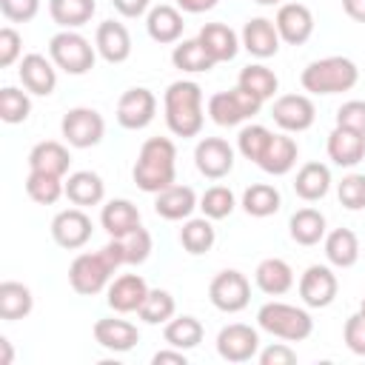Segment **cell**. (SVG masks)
<instances>
[{
  "mask_svg": "<svg viewBox=\"0 0 365 365\" xmlns=\"http://www.w3.org/2000/svg\"><path fill=\"white\" fill-rule=\"evenodd\" d=\"M131 177L137 182V188L145 194H160L163 188L174 185L177 145L168 137H148L137 151V163L131 168Z\"/></svg>",
  "mask_w": 365,
  "mask_h": 365,
  "instance_id": "6da1fadb",
  "label": "cell"
},
{
  "mask_svg": "<svg viewBox=\"0 0 365 365\" xmlns=\"http://www.w3.org/2000/svg\"><path fill=\"white\" fill-rule=\"evenodd\" d=\"M165 125L174 137H197L202 131V88L194 80H174L163 94Z\"/></svg>",
  "mask_w": 365,
  "mask_h": 365,
  "instance_id": "7a4b0ae2",
  "label": "cell"
},
{
  "mask_svg": "<svg viewBox=\"0 0 365 365\" xmlns=\"http://www.w3.org/2000/svg\"><path fill=\"white\" fill-rule=\"evenodd\" d=\"M299 83L311 94H342L359 83V68L351 57L331 54L308 63L299 74Z\"/></svg>",
  "mask_w": 365,
  "mask_h": 365,
  "instance_id": "3957f363",
  "label": "cell"
},
{
  "mask_svg": "<svg viewBox=\"0 0 365 365\" xmlns=\"http://www.w3.org/2000/svg\"><path fill=\"white\" fill-rule=\"evenodd\" d=\"M257 325L277 336V339H285V342H302L314 334V319L305 308H297V305H288V302H265L259 305L257 311Z\"/></svg>",
  "mask_w": 365,
  "mask_h": 365,
  "instance_id": "277c9868",
  "label": "cell"
},
{
  "mask_svg": "<svg viewBox=\"0 0 365 365\" xmlns=\"http://www.w3.org/2000/svg\"><path fill=\"white\" fill-rule=\"evenodd\" d=\"M48 57L51 63L66 71V74H88L94 68V60H97V48L74 29H60L51 40H48Z\"/></svg>",
  "mask_w": 365,
  "mask_h": 365,
  "instance_id": "5b68a950",
  "label": "cell"
},
{
  "mask_svg": "<svg viewBox=\"0 0 365 365\" xmlns=\"http://www.w3.org/2000/svg\"><path fill=\"white\" fill-rule=\"evenodd\" d=\"M114 271H117V265L106 254V248L86 251V254H77L71 259V265H68V285L80 297H94V294H100V291L108 288Z\"/></svg>",
  "mask_w": 365,
  "mask_h": 365,
  "instance_id": "8992f818",
  "label": "cell"
},
{
  "mask_svg": "<svg viewBox=\"0 0 365 365\" xmlns=\"http://www.w3.org/2000/svg\"><path fill=\"white\" fill-rule=\"evenodd\" d=\"M259 108H262V100H257L254 94H248L240 86H234L228 91H217L208 97V117L222 128H231V125L251 120L254 114H259Z\"/></svg>",
  "mask_w": 365,
  "mask_h": 365,
  "instance_id": "52a82bcc",
  "label": "cell"
},
{
  "mask_svg": "<svg viewBox=\"0 0 365 365\" xmlns=\"http://www.w3.org/2000/svg\"><path fill=\"white\" fill-rule=\"evenodd\" d=\"M60 134L71 148H91L103 140L106 134V120L97 108L88 106H77L68 108L60 120Z\"/></svg>",
  "mask_w": 365,
  "mask_h": 365,
  "instance_id": "ba28073f",
  "label": "cell"
},
{
  "mask_svg": "<svg viewBox=\"0 0 365 365\" xmlns=\"http://www.w3.org/2000/svg\"><path fill=\"white\" fill-rule=\"evenodd\" d=\"M208 299L222 314H240L251 302V285L245 274H240L237 268H225L208 282Z\"/></svg>",
  "mask_w": 365,
  "mask_h": 365,
  "instance_id": "9c48e42d",
  "label": "cell"
},
{
  "mask_svg": "<svg viewBox=\"0 0 365 365\" xmlns=\"http://www.w3.org/2000/svg\"><path fill=\"white\" fill-rule=\"evenodd\" d=\"M271 117L285 134H299L314 125L317 108H314V100L305 94H279L271 106Z\"/></svg>",
  "mask_w": 365,
  "mask_h": 365,
  "instance_id": "30bf717a",
  "label": "cell"
},
{
  "mask_svg": "<svg viewBox=\"0 0 365 365\" xmlns=\"http://www.w3.org/2000/svg\"><path fill=\"white\" fill-rule=\"evenodd\" d=\"M217 354L225 362H251L259 354V334L245 322H231L217 334Z\"/></svg>",
  "mask_w": 365,
  "mask_h": 365,
  "instance_id": "8fae6325",
  "label": "cell"
},
{
  "mask_svg": "<svg viewBox=\"0 0 365 365\" xmlns=\"http://www.w3.org/2000/svg\"><path fill=\"white\" fill-rule=\"evenodd\" d=\"M157 114V97L143 88V86H134V88H125L117 100V123L128 131H140L145 128Z\"/></svg>",
  "mask_w": 365,
  "mask_h": 365,
  "instance_id": "7c38bea8",
  "label": "cell"
},
{
  "mask_svg": "<svg viewBox=\"0 0 365 365\" xmlns=\"http://www.w3.org/2000/svg\"><path fill=\"white\" fill-rule=\"evenodd\" d=\"M91 231H94L91 217H88L83 208H77V205L57 211L54 220H51V240H54L60 248H66V251L83 248V245L91 240Z\"/></svg>",
  "mask_w": 365,
  "mask_h": 365,
  "instance_id": "4fadbf2b",
  "label": "cell"
},
{
  "mask_svg": "<svg viewBox=\"0 0 365 365\" xmlns=\"http://www.w3.org/2000/svg\"><path fill=\"white\" fill-rule=\"evenodd\" d=\"M194 165L208 180H222L234 168V148L222 137H202L194 145Z\"/></svg>",
  "mask_w": 365,
  "mask_h": 365,
  "instance_id": "5bb4252c",
  "label": "cell"
},
{
  "mask_svg": "<svg viewBox=\"0 0 365 365\" xmlns=\"http://www.w3.org/2000/svg\"><path fill=\"white\" fill-rule=\"evenodd\" d=\"M339 279L328 265H308L299 277V299L308 308H328L336 299Z\"/></svg>",
  "mask_w": 365,
  "mask_h": 365,
  "instance_id": "9a60e30c",
  "label": "cell"
},
{
  "mask_svg": "<svg viewBox=\"0 0 365 365\" xmlns=\"http://www.w3.org/2000/svg\"><path fill=\"white\" fill-rule=\"evenodd\" d=\"M274 26H277L282 43H288V46H302V43H308L311 34H314V14H311V9L302 6V3H282V6L277 9Z\"/></svg>",
  "mask_w": 365,
  "mask_h": 365,
  "instance_id": "2e32d148",
  "label": "cell"
},
{
  "mask_svg": "<svg viewBox=\"0 0 365 365\" xmlns=\"http://www.w3.org/2000/svg\"><path fill=\"white\" fill-rule=\"evenodd\" d=\"M103 248H106V254L114 259L117 268H120V265H143V262L151 257L154 240H151V234H148L143 225H137L134 231H128V234H123V237H111Z\"/></svg>",
  "mask_w": 365,
  "mask_h": 365,
  "instance_id": "e0dca14e",
  "label": "cell"
},
{
  "mask_svg": "<svg viewBox=\"0 0 365 365\" xmlns=\"http://www.w3.org/2000/svg\"><path fill=\"white\" fill-rule=\"evenodd\" d=\"M17 74H20V83H23V88H26L29 94L48 97V94L57 88V66H54L51 57H46V54H37V51L23 54Z\"/></svg>",
  "mask_w": 365,
  "mask_h": 365,
  "instance_id": "ac0fdd59",
  "label": "cell"
},
{
  "mask_svg": "<svg viewBox=\"0 0 365 365\" xmlns=\"http://www.w3.org/2000/svg\"><path fill=\"white\" fill-rule=\"evenodd\" d=\"M240 43H242V48L251 57L268 60V57H274L279 51V43L282 40H279V31H277L274 20H268V17H251V20H245V26L240 31Z\"/></svg>",
  "mask_w": 365,
  "mask_h": 365,
  "instance_id": "d6986e66",
  "label": "cell"
},
{
  "mask_svg": "<svg viewBox=\"0 0 365 365\" xmlns=\"http://www.w3.org/2000/svg\"><path fill=\"white\" fill-rule=\"evenodd\" d=\"M145 294H148V285H145V279L140 274H123V277L108 282L106 302L117 314H134V311H140Z\"/></svg>",
  "mask_w": 365,
  "mask_h": 365,
  "instance_id": "ffe728a7",
  "label": "cell"
},
{
  "mask_svg": "<svg viewBox=\"0 0 365 365\" xmlns=\"http://www.w3.org/2000/svg\"><path fill=\"white\" fill-rule=\"evenodd\" d=\"M94 342L111 354H125L140 342V331L137 325H131L128 319H114V317H103L94 322L91 328Z\"/></svg>",
  "mask_w": 365,
  "mask_h": 365,
  "instance_id": "44dd1931",
  "label": "cell"
},
{
  "mask_svg": "<svg viewBox=\"0 0 365 365\" xmlns=\"http://www.w3.org/2000/svg\"><path fill=\"white\" fill-rule=\"evenodd\" d=\"M94 48H97V54H100L106 63H111V66L125 63V60L131 57V34H128V29H125L123 23H117V20H103V23L97 26V34H94Z\"/></svg>",
  "mask_w": 365,
  "mask_h": 365,
  "instance_id": "7402d4cb",
  "label": "cell"
},
{
  "mask_svg": "<svg viewBox=\"0 0 365 365\" xmlns=\"http://www.w3.org/2000/svg\"><path fill=\"white\" fill-rule=\"evenodd\" d=\"M328 157L334 165L339 168H354L365 160V134L359 131H351V128H342V125H334V131L328 134Z\"/></svg>",
  "mask_w": 365,
  "mask_h": 365,
  "instance_id": "603a6c76",
  "label": "cell"
},
{
  "mask_svg": "<svg viewBox=\"0 0 365 365\" xmlns=\"http://www.w3.org/2000/svg\"><path fill=\"white\" fill-rule=\"evenodd\" d=\"M194 208H200V200H197L191 185H177L174 182V185L163 188L160 194H154V211L163 220H171V222L188 220L194 214Z\"/></svg>",
  "mask_w": 365,
  "mask_h": 365,
  "instance_id": "cb8c5ba5",
  "label": "cell"
},
{
  "mask_svg": "<svg viewBox=\"0 0 365 365\" xmlns=\"http://www.w3.org/2000/svg\"><path fill=\"white\" fill-rule=\"evenodd\" d=\"M197 40L202 43V48L208 51V57H211L214 63H228V60H234L237 51L242 48L240 34H237L231 26H225V23H205V26L200 29Z\"/></svg>",
  "mask_w": 365,
  "mask_h": 365,
  "instance_id": "d4e9b609",
  "label": "cell"
},
{
  "mask_svg": "<svg viewBox=\"0 0 365 365\" xmlns=\"http://www.w3.org/2000/svg\"><path fill=\"white\" fill-rule=\"evenodd\" d=\"M182 29H185L182 11L174 9V6H168V3H160V6H154V9L145 14V31H148V37H151L154 43H160V46L180 43Z\"/></svg>",
  "mask_w": 365,
  "mask_h": 365,
  "instance_id": "484cf974",
  "label": "cell"
},
{
  "mask_svg": "<svg viewBox=\"0 0 365 365\" xmlns=\"http://www.w3.org/2000/svg\"><path fill=\"white\" fill-rule=\"evenodd\" d=\"M297 157H299V145L294 143V137H288V134H274L257 165H259L265 174H271V177H282V174H288V171L297 165Z\"/></svg>",
  "mask_w": 365,
  "mask_h": 365,
  "instance_id": "4316f807",
  "label": "cell"
},
{
  "mask_svg": "<svg viewBox=\"0 0 365 365\" xmlns=\"http://www.w3.org/2000/svg\"><path fill=\"white\" fill-rule=\"evenodd\" d=\"M254 282H257V288H259L262 294H268V297H282V294H288V291L294 288V268H291L285 259H279V257H268V259H262V262L257 265Z\"/></svg>",
  "mask_w": 365,
  "mask_h": 365,
  "instance_id": "83f0119b",
  "label": "cell"
},
{
  "mask_svg": "<svg viewBox=\"0 0 365 365\" xmlns=\"http://www.w3.org/2000/svg\"><path fill=\"white\" fill-rule=\"evenodd\" d=\"M71 165V154L57 140H43L29 151V171H46L54 177H66Z\"/></svg>",
  "mask_w": 365,
  "mask_h": 365,
  "instance_id": "f1b7e54d",
  "label": "cell"
},
{
  "mask_svg": "<svg viewBox=\"0 0 365 365\" xmlns=\"http://www.w3.org/2000/svg\"><path fill=\"white\" fill-rule=\"evenodd\" d=\"M328 188H331V168L325 163L311 160V163L299 165V171L294 177V194L299 200L317 202V200H322L328 194Z\"/></svg>",
  "mask_w": 365,
  "mask_h": 365,
  "instance_id": "f546056e",
  "label": "cell"
},
{
  "mask_svg": "<svg viewBox=\"0 0 365 365\" xmlns=\"http://www.w3.org/2000/svg\"><path fill=\"white\" fill-rule=\"evenodd\" d=\"M66 197L71 205L86 208V205H100L106 197V182L94 171H74L66 180Z\"/></svg>",
  "mask_w": 365,
  "mask_h": 365,
  "instance_id": "4dcf8cb0",
  "label": "cell"
},
{
  "mask_svg": "<svg viewBox=\"0 0 365 365\" xmlns=\"http://www.w3.org/2000/svg\"><path fill=\"white\" fill-rule=\"evenodd\" d=\"M325 245V259L334 268H351L359 259V237L351 228H334L322 240Z\"/></svg>",
  "mask_w": 365,
  "mask_h": 365,
  "instance_id": "1f68e13d",
  "label": "cell"
},
{
  "mask_svg": "<svg viewBox=\"0 0 365 365\" xmlns=\"http://www.w3.org/2000/svg\"><path fill=\"white\" fill-rule=\"evenodd\" d=\"M100 225L108 231V237H123L140 225V208L131 200H108L100 211Z\"/></svg>",
  "mask_w": 365,
  "mask_h": 365,
  "instance_id": "d6a6232c",
  "label": "cell"
},
{
  "mask_svg": "<svg viewBox=\"0 0 365 365\" xmlns=\"http://www.w3.org/2000/svg\"><path fill=\"white\" fill-rule=\"evenodd\" d=\"M288 234H291V240L297 245H305V248L317 245L328 234L325 231V214L317 211V208H299V211H294L291 220H288Z\"/></svg>",
  "mask_w": 365,
  "mask_h": 365,
  "instance_id": "836d02e7",
  "label": "cell"
},
{
  "mask_svg": "<svg viewBox=\"0 0 365 365\" xmlns=\"http://www.w3.org/2000/svg\"><path fill=\"white\" fill-rule=\"evenodd\" d=\"M31 308H34V297H31L29 285L14 282V279L0 282V319H6V322L23 319L31 314Z\"/></svg>",
  "mask_w": 365,
  "mask_h": 365,
  "instance_id": "e575fe53",
  "label": "cell"
},
{
  "mask_svg": "<svg viewBox=\"0 0 365 365\" xmlns=\"http://www.w3.org/2000/svg\"><path fill=\"white\" fill-rule=\"evenodd\" d=\"M202 322L197 319V317H191V314H182V317H171L168 322H165V328H163V339H165V345H171V348H180V351H191V348H197L200 342H202Z\"/></svg>",
  "mask_w": 365,
  "mask_h": 365,
  "instance_id": "d590c367",
  "label": "cell"
},
{
  "mask_svg": "<svg viewBox=\"0 0 365 365\" xmlns=\"http://www.w3.org/2000/svg\"><path fill=\"white\" fill-rule=\"evenodd\" d=\"M240 205H242V211H245L248 217L262 220V217H271V214L279 211L282 197H279V191H277L271 182H254V185H248V188L242 191Z\"/></svg>",
  "mask_w": 365,
  "mask_h": 365,
  "instance_id": "8d00e7d4",
  "label": "cell"
},
{
  "mask_svg": "<svg viewBox=\"0 0 365 365\" xmlns=\"http://www.w3.org/2000/svg\"><path fill=\"white\" fill-rule=\"evenodd\" d=\"M214 220L208 217H188L180 228V245L191 254V257H200V254H208L214 248V240H217V231L211 225Z\"/></svg>",
  "mask_w": 365,
  "mask_h": 365,
  "instance_id": "74e56055",
  "label": "cell"
},
{
  "mask_svg": "<svg viewBox=\"0 0 365 365\" xmlns=\"http://www.w3.org/2000/svg\"><path fill=\"white\" fill-rule=\"evenodd\" d=\"M97 11L94 0H48V14L60 29H80Z\"/></svg>",
  "mask_w": 365,
  "mask_h": 365,
  "instance_id": "f35d334b",
  "label": "cell"
},
{
  "mask_svg": "<svg viewBox=\"0 0 365 365\" xmlns=\"http://www.w3.org/2000/svg\"><path fill=\"white\" fill-rule=\"evenodd\" d=\"M237 86L245 88L248 94H254L257 100L265 103V100H271V97L277 94L279 80H277V74H274L268 66H262V63H251V66H245V68L240 71Z\"/></svg>",
  "mask_w": 365,
  "mask_h": 365,
  "instance_id": "ab89813d",
  "label": "cell"
},
{
  "mask_svg": "<svg viewBox=\"0 0 365 365\" xmlns=\"http://www.w3.org/2000/svg\"><path fill=\"white\" fill-rule=\"evenodd\" d=\"M171 63H174V68L188 71V74H202V71H211L217 66L197 37L194 40H180L171 51Z\"/></svg>",
  "mask_w": 365,
  "mask_h": 365,
  "instance_id": "60d3db41",
  "label": "cell"
},
{
  "mask_svg": "<svg viewBox=\"0 0 365 365\" xmlns=\"http://www.w3.org/2000/svg\"><path fill=\"white\" fill-rule=\"evenodd\" d=\"M26 194L37 205H54L60 197H66V180L54 177V174H46V171H29Z\"/></svg>",
  "mask_w": 365,
  "mask_h": 365,
  "instance_id": "b9f144b4",
  "label": "cell"
},
{
  "mask_svg": "<svg viewBox=\"0 0 365 365\" xmlns=\"http://www.w3.org/2000/svg\"><path fill=\"white\" fill-rule=\"evenodd\" d=\"M174 314H177V302H174L171 291H165V288H148V294L137 311V317L145 325H165Z\"/></svg>",
  "mask_w": 365,
  "mask_h": 365,
  "instance_id": "7bdbcfd3",
  "label": "cell"
},
{
  "mask_svg": "<svg viewBox=\"0 0 365 365\" xmlns=\"http://www.w3.org/2000/svg\"><path fill=\"white\" fill-rule=\"evenodd\" d=\"M31 114V100L26 91L14 88V86H3L0 88V120L9 125L26 123Z\"/></svg>",
  "mask_w": 365,
  "mask_h": 365,
  "instance_id": "ee69618b",
  "label": "cell"
},
{
  "mask_svg": "<svg viewBox=\"0 0 365 365\" xmlns=\"http://www.w3.org/2000/svg\"><path fill=\"white\" fill-rule=\"evenodd\" d=\"M271 137H274V131H268V128H265V125H259V123L242 125V128H240V134H237V151H240L245 160L259 163V157H262V151L268 148Z\"/></svg>",
  "mask_w": 365,
  "mask_h": 365,
  "instance_id": "f6af8a7d",
  "label": "cell"
},
{
  "mask_svg": "<svg viewBox=\"0 0 365 365\" xmlns=\"http://www.w3.org/2000/svg\"><path fill=\"white\" fill-rule=\"evenodd\" d=\"M234 208H237V197H234V191L228 185H211L200 197V211L208 220H225Z\"/></svg>",
  "mask_w": 365,
  "mask_h": 365,
  "instance_id": "bcb514c9",
  "label": "cell"
},
{
  "mask_svg": "<svg viewBox=\"0 0 365 365\" xmlns=\"http://www.w3.org/2000/svg\"><path fill=\"white\" fill-rule=\"evenodd\" d=\"M336 197L348 211H362L365 208V174H345L342 182L336 185Z\"/></svg>",
  "mask_w": 365,
  "mask_h": 365,
  "instance_id": "7dc6e473",
  "label": "cell"
},
{
  "mask_svg": "<svg viewBox=\"0 0 365 365\" xmlns=\"http://www.w3.org/2000/svg\"><path fill=\"white\" fill-rule=\"evenodd\" d=\"M336 125L365 134V100H348L336 108Z\"/></svg>",
  "mask_w": 365,
  "mask_h": 365,
  "instance_id": "c3c4849f",
  "label": "cell"
},
{
  "mask_svg": "<svg viewBox=\"0 0 365 365\" xmlns=\"http://www.w3.org/2000/svg\"><path fill=\"white\" fill-rule=\"evenodd\" d=\"M342 339L348 345L351 354L356 356H365V317L356 311L345 319V328H342Z\"/></svg>",
  "mask_w": 365,
  "mask_h": 365,
  "instance_id": "681fc988",
  "label": "cell"
},
{
  "mask_svg": "<svg viewBox=\"0 0 365 365\" xmlns=\"http://www.w3.org/2000/svg\"><path fill=\"white\" fill-rule=\"evenodd\" d=\"M0 11L9 23H29L40 11V0H0Z\"/></svg>",
  "mask_w": 365,
  "mask_h": 365,
  "instance_id": "f907efd6",
  "label": "cell"
},
{
  "mask_svg": "<svg viewBox=\"0 0 365 365\" xmlns=\"http://www.w3.org/2000/svg\"><path fill=\"white\" fill-rule=\"evenodd\" d=\"M20 51H23V37L17 34V29L11 26H3L0 29V66L9 68L20 60Z\"/></svg>",
  "mask_w": 365,
  "mask_h": 365,
  "instance_id": "816d5d0a",
  "label": "cell"
},
{
  "mask_svg": "<svg viewBox=\"0 0 365 365\" xmlns=\"http://www.w3.org/2000/svg\"><path fill=\"white\" fill-rule=\"evenodd\" d=\"M257 359H259V365H294L297 362V351L288 348L285 342H274V345L262 348L257 354Z\"/></svg>",
  "mask_w": 365,
  "mask_h": 365,
  "instance_id": "f5cc1de1",
  "label": "cell"
},
{
  "mask_svg": "<svg viewBox=\"0 0 365 365\" xmlns=\"http://www.w3.org/2000/svg\"><path fill=\"white\" fill-rule=\"evenodd\" d=\"M148 3H151V0H111V6H114L123 17H128V20L143 17V14L148 11Z\"/></svg>",
  "mask_w": 365,
  "mask_h": 365,
  "instance_id": "db71d44e",
  "label": "cell"
},
{
  "mask_svg": "<svg viewBox=\"0 0 365 365\" xmlns=\"http://www.w3.org/2000/svg\"><path fill=\"white\" fill-rule=\"evenodd\" d=\"M185 365L188 362V356H185V351H180V348H163V351H157L154 356H151V365Z\"/></svg>",
  "mask_w": 365,
  "mask_h": 365,
  "instance_id": "11a10c76",
  "label": "cell"
},
{
  "mask_svg": "<svg viewBox=\"0 0 365 365\" xmlns=\"http://www.w3.org/2000/svg\"><path fill=\"white\" fill-rule=\"evenodd\" d=\"M220 0H177V9L185 11V14H202V11H211Z\"/></svg>",
  "mask_w": 365,
  "mask_h": 365,
  "instance_id": "9f6ffc18",
  "label": "cell"
},
{
  "mask_svg": "<svg viewBox=\"0 0 365 365\" xmlns=\"http://www.w3.org/2000/svg\"><path fill=\"white\" fill-rule=\"evenodd\" d=\"M342 9L351 20L356 23H365V0H342Z\"/></svg>",
  "mask_w": 365,
  "mask_h": 365,
  "instance_id": "6f0895ef",
  "label": "cell"
},
{
  "mask_svg": "<svg viewBox=\"0 0 365 365\" xmlns=\"http://www.w3.org/2000/svg\"><path fill=\"white\" fill-rule=\"evenodd\" d=\"M14 354H11V342L6 336H0V365H11Z\"/></svg>",
  "mask_w": 365,
  "mask_h": 365,
  "instance_id": "680465c9",
  "label": "cell"
},
{
  "mask_svg": "<svg viewBox=\"0 0 365 365\" xmlns=\"http://www.w3.org/2000/svg\"><path fill=\"white\" fill-rule=\"evenodd\" d=\"M254 3H259V6H282V0H254Z\"/></svg>",
  "mask_w": 365,
  "mask_h": 365,
  "instance_id": "91938a15",
  "label": "cell"
},
{
  "mask_svg": "<svg viewBox=\"0 0 365 365\" xmlns=\"http://www.w3.org/2000/svg\"><path fill=\"white\" fill-rule=\"evenodd\" d=\"M359 314L365 317V297H362V302H359Z\"/></svg>",
  "mask_w": 365,
  "mask_h": 365,
  "instance_id": "94428289",
  "label": "cell"
}]
</instances>
